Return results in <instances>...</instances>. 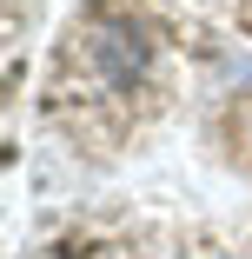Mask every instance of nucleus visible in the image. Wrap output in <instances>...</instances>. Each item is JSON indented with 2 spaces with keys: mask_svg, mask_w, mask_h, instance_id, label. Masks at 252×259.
Segmentation results:
<instances>
[]
</instances>
